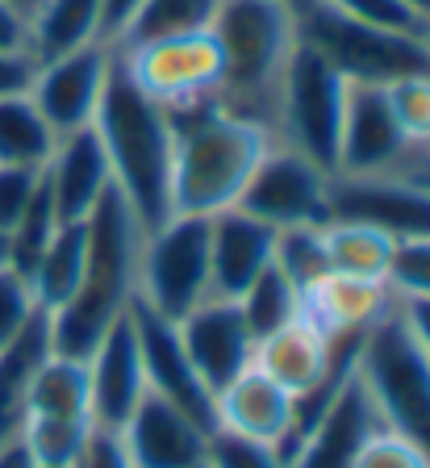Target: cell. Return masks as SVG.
I'll return each instance as SVG.
<instances>
[{
	"label": "cell",
	"instance_id": "obj_1",
	"mask_svg": "<svg viewBox=\"0 0 430 468\" xmlns=\"http://www.w3.org/2000/svg\"><path fill=\"white\" fill-rule=\"evenodd\" d=\"M272 143L264 122L217 97L172 113V214L214 218L235 209Z\"/></svg>",
	"mask_w": 430,
	"mask_h": 468
},
{
	"label": "cell",
	"instance_id": "obj_2",
	"mask_svg": "<svg viewBox=\"0 0 430 468\" xmlns=\"http://www.w3.org/2000/svg\"><path fill=\"white\" fill-rule=\"evenodd\" d=\"M89 260L76 297L63 310L47 314L50 351L84 360L100 343V335L134 305L138 292V260L147 243V226L138 222L130 201L118 185L105 193V201L89 214Z\"/></svg>",
	"mask_w": 430,
	"mask_h": 468
},
{
	"label": "cell",
	"instance_id": "obj_3",
	"mask_svg": "<svg viewBox=\"0 0 430 468\" xmlns=\"http://www.w3.org/2000/svg\"><path fill=\"white\" fill-rule=\"evenodd\" d=\"M92 126L109 151L113 185L151 234L172 218V113L130 84L118 50Z\"/></svg>",
	"mask_w": 430,
	"mask_h": 468
},
{
	"label": "cell",
	"instance_id": "obj_4",
	"mask_svg": "<svg viewBox=\"0 0 430 468\" xmlns=\"http://www.w3.org/2000/svg\"><path fill=\"white\" fill-rule=\"evenodd\" d=\"M222 50V92L217 101L272 130L276 92L297 42V0H225L214 21Z\"/></svg>",
	"mask_w": 430,
	"mask_h": 468
},
{
	"label": "cell",
	"instance_id": "obj_5",
	"mask_svg": "<svg viewBox=\"0 0 430 468\" xmlns=\"http://www.w3.org/2000/svg\"><path fill=\"white\" fill-rule=\"evenodd\" d=\"M355 377L376 406L384 431L418 443L430 456V360L389 310L368 326L355 351Z\"/></svg>",
	"mask_w": 430,
	"mask_h": 468
},
{
	"label": "cell",
	"instance_id": "obj_6",
	"mask_svg": "<svg viewBox=\"0 0 430 468\" xmlns=\"http://www.w3.org/2000/svg\"><path fill=\"white\" fill-rule=\"evenodd\" d=\"M297 34L305 47L339 71L347 84H393L414 71H430V50L422 34H397L347 13L330 9L322 0H297Z\"/></svg>",
	"mask_w": 430,
	"mask_h": 468
},
{
	"label": "cell",
	"instance_id": "obj_7",
	"mask_svg": "<svg viewBox=\"0 0 430 468\" xmlns=\"http://www.w3.org/2000/svg\"><path fill=\"white\" fill-rule=\"evenodd\" d=\"M347 80L305 42H297L288 68H284L280 92H276L272 138L293 146L297 155L313 159L322 172L334 176L339 159L342 113H347Z\"/></svg>",
	"mask_w": 430,
	"mask_h": 468
},
{
	"label": "cell",
	"instance_id": "obj_8",
	"mask_svg": "<svg viewBox=\"0 0 430 468\" xmlns=\"http://www.w3.org/2000/svg\"><path fill=\"white\" fill-rule=\"evenodd\" d=\"M209 292H214V272H209V218L172 214L142 243L134 302H142L151 314H159L167 322H180L193 305L205 302Z\"/></svg>",
	"mask_w": 430,
	"mask_h": 468
},
{
	"label": "cell",
	"instance_id": "obj_9",
	"mask_svg": "<svg viewBox=\"0 0 430 468\" xmlns=\"http://www.w3.org/2000/svg\"><path fill=\"white\" fill-rule=\"evenodd\" d=\"M118 63L130 84L167 113L193 109L222 92V50H217L214 29L130 42V47H118Z\"/></svg>",
	"mask_w": 430,
	"mask_h": 468
},
{
	"label": "cell",
	"instance_id": "obj_10",
	"mask_svg": "<svg viewBox=\"0 0 430 468\" xmlns=\"http://www.w3.org/2000/svg\"><path fill=\"white\" fill-rule=\"evenodd\" d=\"M238 209L267 222L272 230L322 226L330 218V172H322L313 159L297 155L293 146L272 143L255 176L246 180Z\"/></svg>",
	"mask_w": 430,
	"mask_h": 468
},
{
	"label": "cell",
	"instance_id": "obj_11",
	"mask_svg": "<svg viewBox=\"0 0 430 468\" xmlns=\"http://www.w3.org/2000/svg\"><path fill=\"white\" fill-rule=\"evenodd\" d=\"M418 164V151L405 143L381 84L347 88V113H342L339 159L334 176H401Z\"/></svg>",
	"mask_w": 430,
	"mask_h": 468
},
{
	"label": "cell",
	"instance_id": "obj_12",
	"mask_svg": "<svg viewBox=\"0 0 430 468\" xmlns=\"http://www.w3.org/2000/svg\"><path fill=\"white\" fill-rule=\"evenodd\" d=\"M109 71H113V47L109 42H89V47L38 63L30 84V101L47 117L55 138L97 122V105L109 84Z\"/></svg>",
	"mask_w": 430,
	"mask_h": 468
},
{
	"label": "cell",
	"instance_id": "obj_13",
	"mask_svg": "<svg viewBox=\"0 0 430 468\" xmlns=\"http://www.w3.org/2000/svg\"><path fill=\"white\" fill-rule=\"evenodd\" d=\"M330 218L376 226L397 243L430 239V188L414 176H330Z\"/></svg>",
	"mask_w": 430,
	"mask_h": 468
},
{
	"label": "cell",
	"instance_id": "obj_14",
	"mask_svg": "<svg viewBox=\"0 0 430 468\" xmlns=\"http://www.w3.org/2000/svg\"><path fill=\"white\" fill-rule=\"evenodd\" d=\"M363 335H351V339H330V335L309 322L305 314H297L293 322H284L280 331L264 335L255 343V368L272 377L280 389H288L293 398H305L318 385L334 377L342 364L355 360Z\"/></svg>",
	"mask_w": 430,
	"mask_h": 468
},
{
	"label": "cell",
	"instance_id": "obj_15",
	"mask_svg": "<svg viewBox=\"0 0 430 468\" xmlns=\"http://www.w3.org/2000/svg\"><path fill=\"white\" fill-rule=\"evenodd\" d=\"M176 331H180V343H184L196 377H201V385H205L209 393L230 385V380L251 368V360H255V335H251V326H246L235 297L209 292L205 302L193 305V310L176 322Z\"/></svg>",
	"mask_w": 430,
	"mask_h": 468
},
{
	"label": "cell",
	"instance_id": "obj_16",
	"mask_svg": "<svg viewBox=\"0 0 430 468\" xmlns=\"http://www.w3.org/2000/svg\"><path fill=\"white\" fill-rule=\"evenodd\" d=\"M130 322H134L138 347H142V368H147V389L155 398L172 401L184 410L188 419H196L205 431H214V393L201 385L193 360H188L184 343H180L176 322L151 314L142 302L130 305Z\"/></svg>",
	"mask_w": 430,
	"mask_h": 468
},
{
	"label": "cell",
	"instance_id": "obj_17",
	"mask_svg": "<svg viewBox=\"0 0 430 468\" xmlns=\"http://www.w3.org/2000/svg\"><path fill=\"white\" fill-rule=\"evenodd\" d=\"M89 364V398H92V427L121 431L126 419L147 398V368H142V347H138L130 310L121 314L100 343L84 356Z\"/></svg>",
	"mask_w": 430,
	"mask_h": 468
},
{
	"label": "cell",
	"instance_id": "obj_18",
	"mask_svg": "<svg viewBox=\"0 0 430 468\" xmlns=\"http://www.w3.org/2000/svg\"><path fill=\"white\" fill-rule=\"evenodd\" d=\"M42 180H47V193L55 201L59 222H89V214L113 188V167H109V151L100 143L97 126L55 138V151L42 167Z\"/></svg>",
	"mask_w": 430,
	"mask_h": 468
},
{
	"label": "cell",
	"instance_id": "obj_19",
	"mask_svg": "<svg viewBox=\"0 0 430 468\" xmlns=\"http://www.w3.org/2000/svg\"><path fill=\"white\" fill-rule=\"evenodd\" d=\"M209 435L214 431H205L184 410L155 393L138 401V410L121 427L134 468H201L209 456Z\"/></svg>",
	"mask_w": 430,
	"mask_h": 468
},
{
	"label": "cell",
	"instance_id": "obj_20",
	"mask_svg": "<svg viewBox=\"0 0 430 468\" xmlns=\"http://www.w3.org/2000/svg\"><path fill=\"white\" fill-rule=\"evenodd\" d=\"M293 393L280 389L272 377H264L251 364L246 372H238L230 385H222L214 393V431L280 452V443L288 439V427H293Z\"/></svg>",
	"mask_w": 430,
	"mask_h": 468
},
{
	"label": "cell",
	"instance_id": "obj_21",
	"mask_svg": "<svg viewBox=\"0 0 430 468\" xmlns=\"http://www.w3.org/2000/svg\"><path fill=\"white\" fill-rule=\"evenodd\" d=\"M381 431L376 406L363 393L360 377H347L334 401L322 410V419L309 427V435L301 439V448L293 452L288 468H351V460L360 456V448Z\"/></svg>",
	"mask_w": 430,
	"mask_h": 468
},
{
	"label": "cell",
	"instance_id": "obj_22",
	"mask_svg": "<svg viewBox=\"0 0 430 468\" xmlns=\"http://www.w3.org/2000/svg\"><path fill=\"white\" fill-rule=\"evenodd\" d=\"M276 230L246 209H222L209 218V272L217 297H238L255 276L272 268Z\"/></svg>",
	"mask_w": 430,
	"mask_h": 468
},
{
	"label": "cell",
	"instance_id": "obj_23",
	"mask_svg": "<svg viewBox=\"0 0 430 468\" xmlns=\"http://www.w3.org/2000/svg\"><path fill=\"white\" fill-rule=\"evenodd\" d=\"M393 289L389 281H372V276H347V272H326L322 281H313L301 292V314L318 322L330 339H351L363 335L368 326L393 310Z\"/></svg>",
	"mask_w": 430,
	"mask_h": 468
},
{
	"label": "cell",
	"instance_id": "obj_24",
	"mask_svg": "<svg viewBox=\"0 0 430 468\" xmlns=\"http://www.w3.org/2000/svg\"><path fill=\"white\" fill-rule=\"evenodd\" d=\"M26 419H79L92 422L89 364L76 356L47 351L26 389Z\"/></svg>",
	"mask_w": 430,
	"mask_h": 468
},
{
	"label": "cell",
	"instance_id": "obj_25",
	"mask_svg": "<svg viewBox=\"0 0 430 468\" xmlns=\"http://www.w3.org/2000/svg\"><path fill=\"white\" fill-rule=\"evenodd\" d=\"M84 260H89V226L84 222H63L38 263L30 268V289L42 314H55L76 297L79 281H84Z\"/></svg>",
	"mask_w": 430,
	"mask_h": 468
},
{
	"label": "cell",
	"instance_id": "obj_26",
	"mask_svg": "<svg viewBox=\"0 0 430 468\" xmlns=\"http://www.w3.org/2000/svg\"><path fill=\"white\" fill-rule=\"evenodd\" d=\"M47 351V314H38L17 339L0 347V443L17 439L26 427V389H30V377Z\"/></svg>",
	"mask_w": 430,
	"mask_h": 468
},
{
	"label": "cell",
	"instance_id": "obj_27",
	"mask_svg": "<svg viewBox=\"0 0 430 468\" xmlns=\"http://www.w3.org/2000/svg\"><path fill=\"white\" fill-rule=\"evenodd\" d=\"M322 251L330 272L347 276H372V281H389L397 239H389L376 226L347 222V218H326L322 222Z\"/></svg>",
	"mask_w": 430,
	"mask_h": 468
},
{
	"label": "cell",
	"instance_id": "obj_28",
	"mask_svg": "<svg viewBox=\"0 0 430 468\" xmlns=\"http://www.w3.org/2000/svg\"><path fill=\"white\" fill-rule=\"evenodd\" d=\"M100 42V0H42L30 17V55L38 63Z\"/></svg>",
	"mask_w": 430,
	"mask_h": 468
},
{
	"label": "cell",
	"instance_id": "obj_29",
	"mask_svg": "<svg viewBox=\"0 0 430 468\" xmlns=\"http://www.w3.org/2000/svg\"><path fill=\"white\" fill-rule=\"evenodd\" d=\"M50 151H55V130L34 109L30 92L0 101V164L47 167Z\"/></svg>",
	"mask_w": 430,
	"mask_h": 468
},
{
	"label": "cell",
	"instance_id": "obj_30",
	"mask_svg": "<svg viewBox=\"0 0 430 468\" xmlns=\"http://www.w3.org/2000/svg\"><path fill=\"white\" fill-rule=\"evenodd\" d=\"M225 0H142V9L126 26L118 47L147 38H167V34H193V29H214ZM113 47V50H118Z\"/></svg>",
	"mask_w": 430,
	"mask_h": 468
},
{
	"label": "cell",
	"instance_id": "obj_31",
	"mask_svg": "<svg viewBox=\"0 0 430 468\" xmlns=\"http://www.w3.org/2000/svg\"><path fill=\"white\" fill-rule=\"evenodd\" d=\"M235 302H238V310H243L246 326H251L255 343H259L264 335L280 331L284 322H293L297 314H301V289L272 263V268H264V272L238 292Z\"/></svg>",
	"mask_w": 430,
	"mask_h": 468
},
{
	"label": "cell",
	"instance_id": "obj_32",
	"mask_svg": "<svg viewBox=\"0 0 430 468\" xmlns=\"http://www.w3.org/2000/svg\"><path fill=\"white\" fill-rule=\"evenodd\" d=\"M384 101H389L405 143L422 159L430 146V71H414V76H401L393 84H384Z\"/></svg>",
	"mask_w": 430,
	"mask_h": 468
},
{
	"label": "cell",
	"instance_id": "obj_33",
	"mask_svg": "<svg viewBox=\"0 0 430 468\" xmlns=\"http://www.w3.org/2000/svg\"><path fill=\"white\" fill-rule=\"evenodd\" d=\"M89 435L92 422L79 419H26V427H21V439H26L34 464H76Z\"/></svg>",
	"mask_w": 430,
	"mask_h": 468
},
{
	"label": "cell",
	"instance_id": "obj_34",
	"mask_svg": "<svg viewBox=\"0 0 430 468\" xmlns=\"http://www.w3.org/2000/svg\"><path fill=\"white\" fill-rule=\"evenodd\" d=\"M276 268H280L297 289H309L313 281H322L326 251H322V226H297V230H276Z\"/></svg>",
	"mask_w": 430,
	"mask_h": 468
},
{
	"label": "cell",
	"instance_id": "obj_35",
	"mask_svg": "<svg viewBox=\"0 0 430 468\" xmlns=\"http://www.w3.org/2000/svg\"><path fill=\"white\" fill-rule=\"evenodd\" d=\"M38 302H34L30 281L13 268H0V347L13 343L34 318H38Z\"/></svg>",
	"mask_w": 430,
	"mask_h": 468
},
{
	"label": "cell",
	"instance_id": "obj_36",
	"mask_svg": "<svg viewBox=\"0 0 430 468\" xmlns=\"http://www.w3.org/2000/svg\"><path fill=\"white\" fill-rule=\"evenodd\" d=\"M322 5L347 13V17H355V21L381 26V29H397V34H426L422 17L405 5V0H322Z\"/></svg>",
	"mask_w": 430,
	"mask_h": 468
},
{
	"label": "cell",
	"instance_id": "obj_37",
	"mask_svg": "<svg viewBox=\"0 0 430 468\" xmlns=\"http://www.w3.org/2000/svg\"><path fill=\"white\" fill-rule=\"evenodd\" d=\"M389 289L397 297H430V239L397 243L389 268Z\"/></svg>",
	"mask_w": 430,
	"mask_h": 468
},
{
	"label": "cell",
	"instance_id": "obj_38",
	"mask_svg": "<svg viewBox=\"0 0 430 468\" xmlns=\"http://www.w3.org/2000/svg\"><path fill=\"white\" fill-rule=\"evenodd\" d=\"M351 468H430V456L410 443V439L393 435V431H376L360 448V456L351 460Z\"/></svg>",
	"mask_w": 430,
	"mask_h": 468
},
{
	"label": "cell",
	"instance_id": "obj_39",
	"mask_svg": "<svg viewBox=\"0 0 430 468\" xmlns=\"http://www.w3.org/2000/svg\"><path fill=\"white\" fill-rule=\"evenodd\" d=\"M209 468H284V460L276 456V448H264V443H251V439H235L214 431L209 435Z\"/></svg>",
	"mask_w": 430,
	"mask_h": 468
},
{
	"label": "cell",
	"instance_id": "obj_40",
	"mask_svg": "<svg viewBox=\"0 0 430 468\" xmlns=\"http://www.w3.org/2000/svg\"><path fill=\"white\" fill-rule=\"evenodd\" d=\"M38 188H42V167L0 164V226H5V230L17 226V218L30 209Z\"/></svg>",
	"mask_w": 430,
	"mask_h": 468
},
{
	"label": "cell",
	"instance_id": "obj_41",
	"mask_svg": "<svg viewBox=\"0 0 430 468\" xmlns=\"http://www.w3.org/2000/svg\"><path fill=\"white\" fill-rule=\"evenodd\" d=\"M76 468H134L121 431L92 427V435H89V443H84V452H79Z\"/></svg>",
	"mask_w": 430,
	"mask_h": 468
},
{
	"label": "cell",
	"instance_id": "obj_42",
	"mask_svg": "<svg viewBox=\"0 0 430 468\" xmlns=\"http://www.w3.org/2000/svg\"><path fill=\"white\" fill-rule=\"evenodd\" d=\"M34 71H38V58L30 50H0V101L30 92Z\"/></svg>",
	"mask_w": 430,
	"mask_h": 468
},
{
	"label": "cell",
	"instance_id": "obj_43",
	"mask_svg": "<svg viewBox=\"0 0 430 468\" xmlns=\"http://www.w3.org/2000/svg\"><path fill=\"white\" fill-rule=\"evenodd\" d=\"M393 297H397V292H393ZM393 310H397L401 326L410 331V339L422 347V356L430 360V297H397Z\"/></svg>",
	"mask_w": 430,
	"mask_h": 468
},
{
	"label": "cell",
	"instance_id": "obj_44",
	"mask_svg": "<svg viewBox=\"0 0 430 468\" xmlns=\"http://www.w3.org/2000/svg\"><path fill=\"white\" fill-rule=\"evenodd\" d=\"M138 9H142V0H100V42L118 47Z\"/></svg>",
	"mask_w": 430,
	"mask_h": 468
},
{
	"label": "cell",
	"instance_id": "obj_45",
	"mask_svg": "<svg viewBox=\"0 0 430 468\" xmlns=\"http://www.w3.org/2000/svg\"><path fill=\"white\" fill-rule=\"evenodd\" d=\"M0 50H30V17L0 0Z\"/></svg>",
	"mask_w": 430,
	"mask_h": 468
},
{
	"label": "cell",
	"instance_id": "obj_46",
	"mask_svg": "<svg viewBox=\"0 0 430 468\" xmlns=\"http://www.w3.org/2000/svg\"><path fill=\"white\" fill-rule=\"evenodd\" d=\"M0 468H38L21 435H17V439H9V443H0Z\"/></svg>",
	"mask_w": 430,
	"mask_h": 468
},
{
	"label": "cell",
	"instance_id": "obj_47",
	"mask_svg": "<svg viewBox=\"0 0 430 468\" xmlns=\"http://www.w3.org/2000/svg\"><path fill=\"white\" fill-rule=\"evenodd\" d=\"M13 263V247H9V230L0 226V268H9Z\"/></svg>",
	"mask_w": 430,
	"mask_h": 468
},
{
	"label": "cell",
	"instance_id": "obj_48",
	"mask_svg": "<svg viewBox=\"0 0 430 468\" xmlns=\"http://www.w3.org/2000/svg\"><path fill=\"white\" fill-rule=\"evenodd\" d=\"M401 176H414V180H422V185L430 188V164H426V159H418V164H414L410 172H401Z\"/></svg>",
	"mask_w": 430,
	"mask_h": 468
},
{
	"label": "cell",
	"instance_id": "obj_49",
	"mask_svg": "<svg viewBox=\"0 0 430 468\" xmlns=\"http://www.w3.org/2000/svg\"><path fill=\"white\" fill-rule=\"evenodd\" d=\"M5 5H13V9H17L21 17H34V9H38L42 0H5Z\"/></svg>",
	"mask_w": 430,
	"mask_h": 468
},
{
	"label": "cell",
	"instance_id": "obj_50",
	"mask_svg": "<svg viewBox=\"0 0 430 468\" xmlns=\"http://www.w3.org/2000/svg\"><path fill=\"white\" fill-rule=\"evenodd\" d=\"M405 5H410V9H414V13H418V17H422V26L430 29V0H405Z\"/></svg>",
	"mask_w": 430,
	"mask_h": 468
},
{
	"label": "cell",
	"instance_id": "obj_51",
	"mask_svg": "<svg viewBox=\"0 0 430 468\" xmlns=\"http://www.w3.org/2000/svg\"><path fill=\"white\" fill-rule=\"evenodd\" d=\"M38 468H76V464H38Z\"/></svg>",
	"mask_w": 430,
	"mask_h": 468
},
{
	"label": "cell",
	"instance_id": "obj_52",
	"mask_svg": "<svg viewBox=\"0 0 430 468\" xmlns=\"http://www.w3.org/2000/svg\"><path fill=\"white\" fill-rule=\"evenodd\" d=\"M422 42H426V50H430V29H426V34H422Z\"/></svg>",
	"mask_w": 430,
	"mask_h": 468
},
{
	"label": "cell",
	"instance_id": "obj_53",
	"mask_svg": "<svg viewBox=\"0 0 430 468\" xmlns=\"http://www.w3.org/2000/svg\"><path fill=\"white\" fill-rule=\"evenodd\" d=\"M422 159H426V164H430V146H426V155H422Z\"/></svg>",
	"mask_w": 430,
	"mask_h": 468
},
{
	"label": "cell",
	"instance_id": "obj_54",
	"mask_svg": "<svg viewBox=\"0 0 430 468\" xmlns=\"http://www.w3.org/2000/svg\"><path fill=\"white\" fill-rule=\"evenodd\" d=\"M201 468H209V464H201Z\"/></svg>",
	"mask_w": 430,
	"mask_h": 468
}]
</instances>
